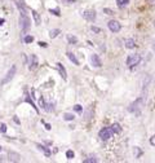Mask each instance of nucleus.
<instances>
[{"label":"nucleus","instance_id":"nucleus-1","mask_svg":"<svg viewBox=\"0 0 155 163\" xmlns=\"http://www.w3.org/2000/svg\"><path fill=\"white\" fill-rule=\"evenodd\" d=\"M30 25H31V21H30L27 13H21V16H20V27H21V30H23V31L26 32L30 29Z\"/></svg>","mask_w":155,"mask_h":163},{"label":"nucleus","instance_id":"nucleus-2","mask_svg":"<svg viewBox=\"0 0 155 163\" xmlns=\"http://www.w3.org/2000/svg\"><path fill=\"white\" fill-rule=\"evenodd\" d=\"M114 135V131L111 127H105L102 128V130L100 131V134H98V136H100V139L103 140V141H107L109 139H111Z\"/></svg>","mask_w":155,"mask_h":163},{"label":"nucleus","instance_id":"nucleus-3","mask_svg":"<svg viewBox=\"0 0 155 163\" xmlns=\"http://www.w3.org/2000/svg\"><path fill=\"white\" fill-rule=\"evenodd\" d=\"M140 62H141V56L137 54V53L129 54L128 58H127V65H128V67H135V66L138 65Z\"/></svg>","mask_w":155,"mask_h":163},{"label":"nucleus","instance_id":"nucleus-4","mask_svg":"<svg viewBox=\"0 0 155 163\" xmlns=\"http://www.w3.org/2000/svg\"><path fill=\"white\" fill-rule=\"evenodd\" d=\"M142 106H144V98L141 97V98H137V100L128 108V110L131 111V113H137V111L141 110Z\"/></svg>","mask_w":155,"mask_h":163},{"label":"nucleus","instance_id":"nucleus-5","mask_svg":"<svg viewBox=\"0 0 155 163\" xmlns=\"http://www.w3.org/2000/svg\"><path fill=\"white\" fill-rule=\"evenodd\" d=\"M16 70H17V69H16V66H12V67L9 69V71L7 72L5 78H4L2 82H0V84H2V85H4V84H7V83H9V82L13 79V76L16 75Z\"/></svg>","mask_w":155,"mask_h":163},{"label":"nucleus","instance_id":"nucleus-6","mask_svg":"<svg viewBox=\"0 0 155 163\" xmlns=\"http://www.w3.org/2000/svg\"><path fill=\"white\" fill-rule=\"evenodd\" d=\"M81 14H83V17H84V18L85 20H87V21H89V22H93V21L94 20H96V11H93V9H88V11H84L83 12V13H81Z\"/></svg>","mask_w":155,"mask_h":163},{"label":"nucleus","instance_id":"nucleus-7","mask_svg":"<svg viewBox=\"0 0 155 163\" xmlns=\"http://www.w3.org/2000/svg\"><path fill=\"white\" fill-rule=\"evenodd\" d=\"M107 26H109L110 31H113V32H119V31H120V29H122V25H120L118 21H115V20L109 21Z\"/></svg>","mask_w":155,"mask_h":163},{"label":"nucleus","instance_id":"nucleus-8","mask_svg":"<svg viewBox=\"0 0 155 163\" xmlns=\"http://www.w3.org/2000/svg\"><path fill=\"white\" fill-rule=\"evenodd\" d=\"M39 65V61H38V57L35 54H31L30 56V62H29V69L30 70H35Z\"/></svg>","mask_w":155,"mask_h":163},{"label":"nucleus","instance_id":"nucleus-9","mask_svg":"<svg viewBox=\"0 0 155 163\" xmlns=\"http://www.w3.org/2000/svg\"><path fill=\"white\" fill-rule=\"evenodd\" d=\"M90 62H92V66H94V67H101L102 66V61H101V58L98 57L97 54L90 56Z\"/></svg>","mask_w":155,"mask_h":163},{"label":"nucleus","instance_id":"nucleus-10","mask_svg":"<svg viewBox=\"0 0 155 163\" xmlns=\"http://www.w3.org/2000/svg\"><path fill=\"white\" fill-rule=\"evenodd\" d=\"M40 106L43 109H44L45 111H53V109H54V106H53V104H50V102H45L43 98H40Z\"/></svg>","mask_w":155,"mask_h":163},{"label":"nucleus","instance_id":"nucleus-11","mask_svg":"<svg viewBox=\"0 0 155 163\" xmlns=\"http://www.w3.org/2000/svg\"><path fill=\"white\" fill-rule=\"evenodd\" d=\"M57 67H58V70H59V74H61L62 79H63V80H66V79H67V72H66V69H65V67L62 66V63H57Z\"/></svg>","mask_w":155,"mask_h":163},{"label":"nucleus","instance_id":"nucleus-12","mask_svg":"<svg viewBox=\"0 0 155 163\" xmlns=\"http://www.w3.org/2000/svg\"><path fill=\"white\" fill-rule=\"evenodd\" d=\"M31 13H32L34 20H35V25H40V23H41V17H40V14H39L36 11H31Z\"/></svg>","mask_w":155,"mask_h":163},{"label":"nucleus","instance_id":"nucleus-13","mask_svg":"<svg viewBox=\"0 0 155 163\" xmlns=\"http://www.w3.org/2000/svg\"><path fill=\"white\" fill-rule=\"evenodd\" d=\"M126 47L128 49H133L136 47V42L133 40V39H127L126 40Z\"/></svg>","mask_w":155,"mask_h":163},{"label":"nucleus","instance_id":"nucleus-14","mask_svg":"<svg viewBox=\"0 0 155 163\" xmlns=\"http://www.w3.org/2000/svg\"><path fill=\"white\" fill-rule=\"evenodd\" d=\"M116 4H118L119 8H124L129 4V0H116Z\"/></svg>","mask_w":155,"mask_h":163},{"label":"nucleus","instance_id":"nucleus-15","mask_svg":"<svg viewBox=\"0 0 155 163\" xmlns=\"http://www.w3.org/2000/svg\"><path fill=\"white\" fill-rule=\"evenodd\" d=\"M111 128H113L114 134H119V132L122 131V127H120V124H119V123H114L113 126H111Z\"/></svg>","mask_w":155,"mask_h":163},{"label":"nucleus","instance_id":"nucleus-16","mask_svg":"<svg viewBox=\"0 0 155 163\" xmlns=\"http://www.w3.org/2000/svg\"><path fill=\"white\" fill-rule=\"evenodd\" d=\"M67 57L70 58V61H72V62L75 63V65H79V61H78V60H76V57H75V56L72 54L71 52H67Z\"/></svg>","mask_w":155,"mask_h":163},{"label":"nucleus","instance_id":"nucleus-17","mask_svg":"<svg viewBox=\"0 0 155 163\" xmlns=\"http://www.w3.org/2000/svg\"><path fill=\"white\" fill-rule=\"evenodd\" d=\"M59 32H61V31H59V30H58V29L50 30V31H49V36L52 38V39H53V38H56V36H57V35H58V34H59Z\"/></svg>","mask_w":155,"mask_h":163},{"label":"nucleus","instance_id":"nucleus-18","mask_svg":"<svg viewBox=\"0 0 155 163\" xmlns=\"http://www.w3.org/2000/svg\"><path fill=\"white\" fill-rule=\"evenodd\" d=\"M9 157H11V161H20V154H16V153H9Z\"/></svg>","mask_w":155,"mask_h":163},{"label":"nucleus","instance_id":"nucleus-19","mask_svg":"<svg viewBox=\"0 0 155 163\" xmlns=\"http://www.w3.org/2000/svg\"><path fill=\"white\" fill-rule=\"evenodd\" d=\"M74 118H75V117H74L72 114H70V113H66V114L63 115V119H65V121H72Z\"/></svg>","mask_w":155,"mask_h":163},{"label":"nucleus","instance_id":"nucleus-20","mask_svg":"<svg viewBox=\"0 0 155 163\" xmlns=\"http://www.w3.org/2000/svg\"><path fill=\"white\" fill-rule=\"evenodd\" d=\"M97 162V158L94 157H88L87 159H84V163H96Z\"/></svg>","mask_w":155,"mask_h":163},{"label":"nucleus","instance_id":"nucleus-21","mask_svg":"<svg viewBox=\"0 0 155 163\" xmlns=\"http://www.w3.org/2000/svg\"><path fill=\"white\" fill-rule=\"evenodd\" d=\"M38 148H39V150H43V152L45 153V155H49V154H50V152H49V150L47 149L45 146H43V145H38Z\"/></svg>","mask_w":155,"mask_h":163},{"label":"nucleus","instance_id":"nucleus-22","mask_svg":"<svg viewBox=\"0 0 155 163\" xmlns=\"http://www.w3.org/2000/svg\"><path fill=\"white\" fill-rule=\"evenodd\" d=\"M67 40L70 42L71 44H76V43H78V39H76V38H75V36H71V35H68V36H67Z\"/></svg>","mask_w":155,"mask_h":163},{"label":"nucleus","instance_id":"nucleus-23","mask_svg":"<svg viewBox=\"0 0 155 163\" xmlns=\"http://www.w3.org/2000/svg\"><path fill=\"white\" fill-rule=\"evenodd\" d=\"M25 101H26V102H29V104H31V106H32V108H34V109H35V110L38 111V108L35 106V104H34V101H32V100H31V98H30L29 96L26 97V100H25Z\"/></svg>","mask_w":155,"mask_h":163},{"label":"nucleus","instance_id":"nucleus-24","mask_svg":"<svg viewBox=\"0 0 155 163\" xmlns=\"http://www.w3.org/2000/svg\"><path fill=\"white\" fill-rule=\"evenodd\" d=\"M66 157H67V159H72V158H74V152H72V150H67Z\"/></svg>","mask_w":155,"mask_h":163},{"label":"nucleus","instance_id":"nucleus-25","mask_svg":"<svg viewBox=\"0 0 155 163\" xmlns=\"http://www.w3.org/2000/svg\"><path fill=\"white\" fill-rule=\"evenodd\" d=\"M25 43L26 44H29V43H32V40H34V38L31 36V35H27V36H25Z\"/></svg>","mask_w":155,"mask_h":163},{"label":"nucleus","instance_id":"nucleus-26","mask_svg":"<svg viewBox=\"0 0 155 163\" xmlns=\"http://www.w3.org/2000/svg\"><path fill=\"white\" fill-rule=\"evenodd\" d=\"M49 12L52 14H54V16H59V11L58 9H49Z\"/></svg>","mask_w":155,"mask_h":163},{"label":"nucleus","instance_id":"nucleus-27","mask_svg":"<svg viewBox=\"0 0 155 163\" xmlns=\"http://www.w3.org/2000/svg\"><path fill=\"white\" fill-rule=\"evenodd\" d=\"M0 132H3V134L4 132H7V126L5 124H2V127H0Z\"/></svg>","mask_w":155,"mask_h":163},{"label":"nucleus","instance_id":"nucleus-28","mask_svg":"<svg viewBox=\"0 0 155 163\" xmlns=\"http://www.w3.org/2000/svg\"><path fill=\"white\" fill-rule=\"evenodd\" d=\"M74 110H75V111H81V106H80V105H75V106H74Z\"/></svg>","mask_w":155,"mask_h":163},{"label":"nucleus","instance_id":"nucleus-29","mask_svg":"<svg viewBox=\"0 0 155 163\" xmlns=\"http://www.w3.org/2000/svg\"><path fill=\"white\" fill-rule=\"evenodd\" d=\"M92 31H94V32H101V29H98V27H94V26H92Z\"/></svg>","mask_w":155,"mask_h":163},{"label":"nucleus","instance_id":"nucleus-30","mask_svg":"<svg viewBox=\"0 0 155 163\" xmlns=\"http://www.w3.org/2000/svg\"><path fill=\"white\" fill-rule=\"evenodd\" d=\"M103 12H106V14H114L113 11H110V9H103Z\"/></svg>","mask_w":155,"mask_h":163},{"label":"nucleus","instance_id":"nucleus-31","mask_svg":"<svg viewBox=\"0 0 155 163\" xmlns=\"http://www.w3.org/2000/svg\"><path fill=\"white\" fill-rule=\"evenodd\" d=\"M62 3H75V0H62Z\"/></svg>","mask_w":155,"mask_h":163},{"label":"nucleus","instance_id":"nucleus-32","mask_svg":"<svg viewBox=\"0 0 155 163\" xmlns=\"http://www.w3.org/2000/svg\"><path fill=\"white\" fill-rule=\"evenodd\" d=\"M150 143H151V145H154V146H155V136H154V137H151V140H150Z\"/></svg>","mask_w":155,"mask_h":163},{"label":"nucleus","instance_id":"nucleus-33","mask_svg":"<svg viewBox=\"0 0 155 163\" xmlns=\"http://www.w3.org/2000/svg\"><path fill=\"white\" fill-rule=\"evenodd\" d=\"M39 45H40V47H41V45H43V47H47V43H41V42H40V43H39Z\"/></svg>","mask_w":155,"mask_h":163},{"label":"nucleus","instance_id":"nucleus-34","mask_svg":"<svg viewBox=\"0 0 155 163\" xmlns=\"http://www.w3.org/2000/svg\"><path fill=\"white\" fill-rule=\"evenodd\" d=\"M4 23V20L3 18H0V25H3Z\"/></svg>","mask_w":155,"mask_h":163},{"label":"nucleus","instance_id":"nucleus-35","mask_svg":"<svg viewBox=\"0 0 155 163\" xmlns=\"http://www.w3.org/2000/svg\"><path fill=\"white\" fill-rule=\"evenodd\" d=\"M151 2H153V3H154V4H155V0H151Z\"/></svg>","mask_w":155,"mask_h":163},{"label":"nucleus","instance_id":"nucleus-36","mask_svg":"<svg viewBox=\"0 0 155 163\" xmlns=\"http://www.w3.org/2000/svg\"><path fill=\"white\" fill-rule=\"evenodd\" d=\"M154 51H155V43H154Z\"/></svg>","mask_w":155,"mask_h":163},{"label":"nucleus","instance_id":"nucleus-37","mask_svg":"<svg viewBox=\"0 0 155 163\" xmlns=\"http://www.w3.org/2000/svg\"><path fill=\"white\" fill-rule=\"evenodd\" d=\"M0 152H2V146H0Z\"/></svg>","mask_w":155,"mask_h":163}]
</instances>
